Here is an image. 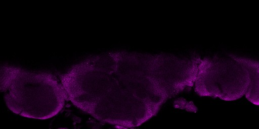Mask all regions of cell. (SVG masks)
Wrapping results in <instances>:
<instances>
[{"mask_svg":"<svg viewBox=\"0 0 259 129\" xmlns=\"http://www.w3.org/2000/svg\"><path fill=\"white\" fill-rule=\"evenodd\" d=\"M65 88L74 105L98 120L125 125H140L156 114L165 100L150 73L147 54L136 53L125 67V52L88 57L68 71Z\"/></svg>","mask_w":259,"mask_h":129,"instance_id":"cell-1","label":"cell"},{"mask_svg":"<svg viewBox=\"0 0 259 129\" xmlns=\"http://www.w3.org/2000/svg\"><path fill=\"white\" fill-rule=\"evenodd\" d=\"M1 90L8 108L27 118H52L68 100L61 82L52 74L8 64L1 66Z\"/></svg>","mask_w":259,"mask_h":129,"instance_id":"cell-2","label":"cell"},{"mask_svg":"<svg viewBox=\"0 0 259 129\" xmlns=\"http://www.w3.org/2000/svg\"><path fill=\"white\" fill-rule=\"evenodd\" d=\"M249 84L247 70L229 55L201 59L194 84L198 95L225 101L237 100L244 96Z\"/></svg>","mask_w":259,"mask_h":129,"instance_id":"cell-3","label":"cell"},{"mask_svg":"<svg viewBox=\"0 0 259 129\" xmlns=\"http://www.w3.org/2000/svg\"><path fill=\"white\" fill-rule=\"evenodd\" d=\"M233 59L241 63L248 72L249 77V86L245 94L246 98L254 105H258L259 67L257 60L228 54Z\"/></svg>","mask_w":259,"mask_h":129,"instance_id":"cell-4","label":"cell"}]
</instances>
